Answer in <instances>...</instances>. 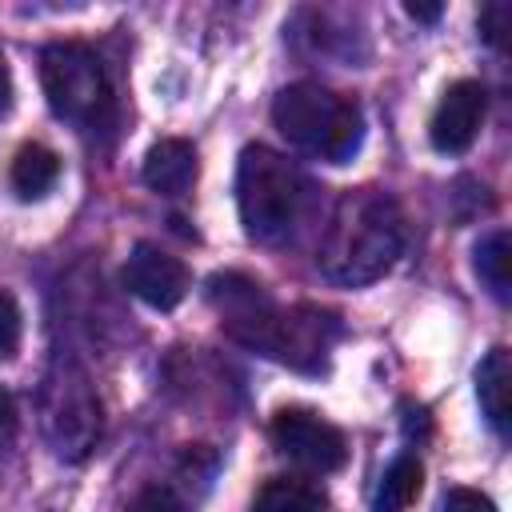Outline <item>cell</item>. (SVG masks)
Wrapping results in <instances>:
<instances>
[{
	"label": "cell",
	"mask_w": 512,
	"mask_h": 512,
	"mask_svg": "<svg viewBox=\"0 0 512 512\" xmlns=\"http://www.w3.org/2000/svg\"><path fill=\"white\" fill-rule=\"evenodd\" d=\"M476 276H480V284L500 300V304H508V296H512V244H508V232L504 228H496V232H488L480 244H476Z\"/></svg>",
	"instance_id": "9a60e30c"
},
{
	"label": "cell",
	"mask_w": 512,
	"mask_h": 512,
	"mask_svg": "<svg viewBox=\"0 0 512 512\" xmlns=\"http://www.w3.org/2000/svg\"><path fill=\"white\" fill-rule=\"evenodd\" d=\"M420 484H424V468L412 452L396 456L376 488V500H372V512H408L412 500L420 496Z\"/></svg>",
	"instance_id": "5bb4252c"
},
{
	"label": "cell",
	"mask_w": 512,
	"mask_h": 512,
	"mask_svg": "<svg viewBox=\"0 0 512 512\" xmlns=\"http://www.w3.org/2000/svg\"><path fill=\"white\" fill-rule=\"evenodd\" d=\"M20 344V308L8 292H0V360L12 356Z\"/></svg>",
	"instance_id": "ac0fdd59"
},
{
	"label": "cell",
	"mask_w": 512,
	"mask_h": 512,
	"mask_svg": "<svg viewBox=\"0 0 512 512\" xmlns=\"http://www.w3.org/2000/svg\"><path fill=\"white\" fill-rule=\"evenodd\" d=\"M40 84L48 108L80 132H108L116 124V92L88 44L56 40L40 52Z\"/></svg>",
	"instance_id": "5b68a950"
},
{
	"label": "cell",
	"mask_w": 512,
	"mask_h": 512,
	"mask_svg": "<svg viewBox=\"0 0 512 512\" xmlns=\"http://www.w3.org/2000/svg\"><path fill=\"white\" fill-rule=\"evenodd\" d=\"M60 180V156L44 144H24L16 156H12V188L24 196V200H36L44 196L52 184Z\"/></svg>",
	"instance_id": "4fadbf2b"
},
{
	"label": "cell",
	"mask_w": 512,
	"mask_h": 512,
	"mask_svg": "<svg viewBox=\"0 0 512 512\" xmlns=\"http://www.w3.org/2000/svg\"><path fill=\"white\" fill-rule=\"evenodd\" d=\"M440 512H496V504L476 488H448L440 500Z\"/></svg>",
	"instance_id": "d6986e66"
},
{
	"label": "cell",
	"mask_w": 512,
	"mask_h": 512,
	"mask_svg": "<svg viewBox=\"0 0 512 512\" xmlns=\"http://www.w3.org/2000/svg\"><path fill=\"white\" fill-rule=\"evenodd\" d=\"M12 436H16V404H12V396L0 388V448H8Z\"/></svg>",
	"instance_id": "ffe728a7"
},
{
	"label": "cell",
	"mask_w": 512,
	"mask_h": 512,
	"mask_svg": "<svg viewBox=\"0 0 512 512\" xmlns=\"http://www.w3.org/2000/svg\"><path fill=\"white\" fill-rule=\"evenodd\" d=\"M120 276H124V288H128L136 300H144L148 308H160V312L176 308V304L188 296V288H192V276H188L184 260H176L172 252H164V248L152 244V240H140V244L128 252Z\"/></svg>",
	"instance_id": "ba28073f"
},
{
	"label": "cell",
	"mask_w": 512,
	"mask_h": 512,
	"mask_svg": "<svg viewBox=\"0 0 512 512\" xmlns=\"http://www.w3.org/2000/svg\"><path fill=\"white\" fill-rule=\"evenodd\" d=\"M36 412H40V432L60 460H84L96 448L104 416H100L96 384L80 360L64 352L52 356L36 392Z\"/></svg>",
	"instance_id": "8992f818"
},
{
	"label": "cell",
	"mask_w": 512,
	"mask_h": 512,
	"mask_svg": "<svg viewBox=\"0 0 512 512\" xmlns=\"http://www.w3.org/2000/svg\"><path fill=\"white\" fill-rule=\"evenodd\" d=\"M512 28V8L504 0H492L480 8V36L492 44V48H504V32Z\"/></svg>",
	"instance_id": "2e32d148"
},
{
	"label": "cell",
	"mask_w": 512,
	"mask_h": 512,
	"mask_svg": "<svg viewBox=\"0 0 512 512\" xmlns=\"http://www.w3.org/2000/svg\"><path fill=\"white\" fill-rule=\"evenodd\" d=\"M404 252V212L380 188H348L336 196L320 232L316 264L344 288L380 280Z\"/></svg>",
	"instance_id": "7a4b0ae2"
},
{
	"label": "cell",
	"mask_w": 512,
	"mask_h": 512,
	"mask_svg": "<svg viewBox=\"0 0 512 512\" xmlns=\"http://www.w3.org/2000/svg\"><path fill=\"white\" fill-rule=\"evenodd\" d=\"M268 432H272V444L288 460H296V464H304L312 472H336L348 460L344 432L336 424H328L324 416H316L312 408H280L272 416Z\"/></svg>",
	"instance_id": "52a82bcc"
},
{
	"label": "cell",
	"mask_w": 512,
	"mask_h": 512,
	"mask_svg": "<svg viewBox=\"0 0 512 512\" xmlns=\"http://www.w3.org/2000/svg\"><path fill=\"white\" fill-rule=\"evenodd\" d=\"M124 512H184V504H180V496H176L172 488L152 484V488H140V492L128 500Z\"/></svg>",
	"instance_id": "e0dca14e"
},
{
	"label": "cell",
	"mask_w": 512,
	"mask_h": 512,
	"mask_svg": "<svg viewBox=\"0 0 512 512\" xmlns=\"http://www.w3.org/2000/svg\"><path fill=\"white\" fill-rule=\"evenodd\" d=\"M196 172H200L196 148L188 140H180V136L156 140L148 148V156H144V184L156 196H184L196 184Z\"/></svg>",
	"instance_id": "30bf717a"
},
{
	"label": "cell",
	"mask_w": 512,
	"mask_h": 512,
	"mask_svg": "<svg viewBox=\"0 0 512 512\" xmlns=\"http://www.w3.org/2000/svg\"><path fill=\"white\" fill-rule=\"evenodd\" d=\"M272 120L280 136L328 164H344L364 144V112L352 96H340L316 80H300L276 92Z\"/></svg>",
	"instance_id": "277c9868"
},
{
	"label": "cell",
	"mask_w": 512,
	"mask_h": 512,
	"mask_svg": "<svg viewBox=\"0 0 512 512\" xmlns=\"http://www.w3.org/2000/svg\"><path fill=\"white\" fill-rule=\"evenodd\" d=\"M308 176L276 148L248 144L236 164V208L240 224L260 244H280L296 232L308 208Z\"/></svg>",
	"instance_id": "3957f363"
},
{
	"label": "cell",
	"mask_w": 512,
	"mask_h": 512,
	"mask_svg": "<svg viewBox=\"0 0 512 512\" xmlns=\"http://www.w3.org/2000/svg\"><path fill=\"white\" fill-rule=\"evenodd\" d=\"M508 392H512V360H508V348H492L480 368H476V396H480V412L484 420L492 424L496 436H508Z\"/></svg>",
	"instance_id": "8fae6325"
},
{
	"label": "cell",
	"mask_w": 512,
	"mask_h": 512,
	"mask_svg": "<svg viewBox=\"0 0 512 512\" xmlns=\"http://www.w3.org/2000/svg\"><path fill=\"white\" fill-rule=\"evenodd\" d=\"M12 108V72H8V64H4V56H0V116Z\"/></svg>",
	"instance_id": "7402d4cb"
},
{
	"label": "cell",
	"mask_w": 512,
	"mask_h": 512,
	"mask_svg": "<svg viewBox=\"0 0 512 512\" xmlns=\"http://www.w3.org/2000/svg\"><path fill=\"white\" fill-rule=\"evenodd\" d=\"M324 508H328L324 492L300 476H272L252 496V512H324Z\"/></svg>",
	"instance_id": "7c38bea8"
},
{
	"label": "cell",
	"mask_w": 512,
	"mask_h": 512,
	"mask_svg": "<svg viewBox=\"0 0 512 512\" xmlns=\"http://www.w3.org/2000/svg\"><path fill=\"white\" fill-rule=\"evenodd\" d=\"M404 12L412 16V20H420V24H436L440 20V12H444V4H404Z\"/></svg>",
	"instance_id": "44dd1931"
},
{
	"label": "cell",
	"mask_w": 512,
	"mask_h": 512,
	"mask_svg": "<svg viewBox=\"0 0 512 512\" xmlns=\"http://www.w3.org/2000/svg\"><path fill=\"white\" fill-rule=\"evenodd\" d=\"M208 300L220 312L224 332L296 372H320L328 364L332 344L340 340L344 324L336 312L320 304H288L280 308L260 280L244 272H216L208 280Z\"/></svg>",
	"instance_id": "6da1fadb"
},
{
	"label": "cell",
	"mask_w": 512,
	"mask_h": 512,
	"mask_svg": "<svg viewBox=\"0 0 512 512\" xmlns=\"http://www.w3.org/2000/svg\"><path fill=\"white\" fill-rule=\"evenodd\" d=\"M484 112H488V92L480 80H456L444 88L432 120H428V136H432V148L444 152V156H460L472 148V140L480 136V124H484Z\"/></svg>",
	"instance_id": "9c48e42d"
}]
</instances>
